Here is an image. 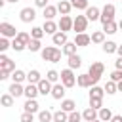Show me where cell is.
<instances>
[{"label":"cell","instance_id":"6da1fadb","mask_svg":"<svg viewBox=\"0 0 122 122\" xmlns=\"http://www.w3.org/2000/svg\"><path fill=\"white\" fill-rule=\"evenodd\" d=\"M61 50L59 48H55V46H46L42 51H40V55H42V59L44 61H50V63H59L61 61Z\"/></svg>","mask_w":122,"mask_h":122},{"label":"cell","instance_id":"7a4b0ae2","mask_svg":"<svg viewBox=\"0 0 122 122\" xmlns=\"http://www.w3.org/2000/svg\"><path fill=\"white\" fill-rule=\"evenodd\" d=\"M103 72H105V65H103L101 61H93V63L90 65V69H88V74L92 76V82H93V86H97V82L101 80Z\"/></svg>","mask_w":122,"mask_h":122},{"label":"cell","instance_id":"3957f363","mask_svg":"<svg viewBox=\"0 0 122 122\" xmlns=\"http://www.w3.org/2000/svg\"><path fill=\"white\" fill-rule=\"evenodd\" d=\"M114 13H116V8H114L112 4H105L103 10H101V19H99V21H101L103 25L114 21Z\"/></svg>","mask_w":122,"mask_h":122},{"label":"cell","instance_id":"277c9868","mask_svg":"<svg viewBox=\"0 0 122 122\" xmlns=\"http://www.w3.org/2000/svg\"><path fill=\"white\" fill-rule=\"evenodd\" d=\"M59 74H61V84H63L65 88H72V86L76 84V76H74L72 69H63Z\"/></svg>","mask_w":122,"mask_h":122},{"label":"cell","instance_id":"5b68a950","mask_svg":"<svg viewBox=\"0 0 122 122\" xmlns=\"http://www.w3.org/2000/svg\"><path fill=\"white\" fill-rule=\"evenodd\" d=\"M0 32H2V36L4 38H17V29L11 25V23H8V21H2L0 23Z\"/></svg>","mask_w":122,"mask_h":122},{"label":"cell","instance_id":"8992f818","mask_svg":"<svg viewBox=\"0 0 122 122\" xmlns=\"http://www.w3.org/2000/svg\"><path fill=\"white\" fill-rule=\"evenodd\" d=\"M86 29H88V17H86V15H76V17H74V27H72V30H74L76 34H82Z\"/></svg>","mask_w":122,"mask_h":122},{"label":"cell","instance_id":"52a82bcc","mask_svg":"<svg viewBox=\"0 0 122 122\" xmlns=\"http://www.w3.org/2000/svg\"><path fill=\"white\" fill-rule=\"evenodd\" d=\"M59 30L61 32H69L72 27H74V19H71V15H61V19H59Z\"/></svg>","mask_w":122,"mask_h":122},{"label":"cell","instance_id":"ba28073f","mask_svg":"<svg viewBox=\"0 0 122 122\" xmlns=\"http://www.w3.org/2000/svg\"><path fill=\"white\" fill-rule=\"evenodd\" d=\"M19 17H21L23 23H30V21L36 19V11H34V8H23L19 11Z\"/></svg>","mask_w":122,"mask_h":122},{"label":"cell","instance_id":"9c48e42d","mask_svg":"<svg viewBox=\"0 0 122 122\" xmlns=\"http://www.w3.org/2000/svg\"><path fill=\"white\" fill-rule=\"evenodd\" d=\"M0 71H8V72H13L15 71V63L8 57V55H0Z\"/></svg>","mask_w":122,"mask_h":122},{"label":"cell","instance_id":"30bf717a","mask_svg":"<svg viewBox=\"0 0 122 122\" xmlns=\"http://www.w3.org/2000/svg\"><path fill=\"white\" fill-rule=\"evenodd\" d=\"M36 86H38V92H40V95H48V93L51 95V90H53V86H51V82H50L48 78H42V80H40Z\"/></svg>","mask_w":122,"mask_h":122},{"label":"cell","instance_id":"8fae6325","mask_svg":"<svg viewBox=\"0 0 122 122\" xmlns=\"http://www.w3.org/2000/svg\"><path fill=\"white\" fill-rule=\"evenodd\" d=\"M74 44H76L78 48H86V46H90V44H92V36H90V34H86V32H82V34H76V38H74Z\"/></svg>","mask_w":122,"mask_h":122},{"label":"cell","instance_id":"7c38bea8","mask_svg":"<svg viewBox=\"0 0 122 122\" xmlns=\"http://www.w3.org/2000/svg\"><path fill=\"white\" fill-rule=\"evenodd\" d=\"M76 84L80 86V88H92L93 86V82H92V76L86 72V74H78L76 76Z\"/></svg>","mask_w":122,"mask_h":122},{"label":"cell","instance_id":"4fadbf2b","mask_svg":"<svg viewBox=\"0 0 122 122\" xmlns=\"http://www.w3.org/2000/svg\"><path fill=\"white\" fill-rule=\"evenodd\" d=\"M71 10H72V4H71L69 0H59V2H57V11H59L61 15H69Z\"/></svg>","mask_w":122,"mask_h":122},{"label":"cell","instance_id":"5bb4252c","mask_svg":"<svg viewBox=\"0 0 122 122\" xmlns=\"http://www.w3.org/2000/svg\"><path fill=\"white\" fill-rule=\"evenodd\" d=\"M84 15L88 17V21H97V19H101V11H99V8H95V6H90Z\"/></svg>","mask_w":122,"mask_h":122},{"label":"cell","instance_id":"9a60e30c","mask_svg":"<svg viewBox=\"0 0 122 122\" xmlns=\"http://www.w3.org/2000/svg\"><path fill=\"white\" fill-rule=\"evenodd\" d=\"M82 118H84L86 122H93V120H97V118H99V111H95V109L88 107V109L82 112Z\"/></svg>","mask_w":122,"mask_h":122},{"label":"cell","instance_id":"2e32d148","mask_svg":"<svg viewBox=\"0 0 122 122\" xmlns=\"http://www.w3.org/2000/svg\"><path fill=\"white\" fill-rule=\"evenodd\" d=\"M42 29H44L46 34H51V36H53L55 32H59V25H57L55 21H44V27H42Z\"/></svg>","mask_w":122,"mask_h":122},{"label":"cell","instance_id":"e0dca14e","mask_svg":"<svg viewBox=\"0 0 122 122\" xmlns=\"http://www.w3.org/2000/svg\"><path fill=\"white\" fill-rule=\"evenodd\" d=\"M51 42H53L55 46H61V48H63V46L69 42V40H67V32H61V30L55 32V34L51 36Z\"/></svg>","mask_w":122,"mask_h":122},{"label":"cell","instance_id":"ac0fdd59","mask_svg":"<svg viewBox=\"0 0 122 122\" xmlns=\"http://www.w3.org/2000/svg\"><path fill=\"white\" fill-rule=\"evenodd\" d=\"M38 93H40V92H38V86H36V84L25 86V97H27V99H36Z\"/></svg>","mask_w":122,"mask_h":122},{"label":"cell","instance_id":"d6986e66","mask_svg":"<svg viewBox=\"0 0 122 122\" xmlns=\"http://www.w3.org/2000/svg\"><path fill=\"white\" fill-rule=\"evenodd\" d=\"M51 97H53V99H63V97H65V86H63V84H53Z\"/></svg>","mask_w":122,"mask_h":122},{"label":"cell","instance_id":"ffe728a7","mask_svg":"<svg viewBox=\"0 0 122 122\" xmlns=\"http://www.w3.org/2000/svg\"><path fill=\"white\" fill-rule=\"evenodd\" d=\"M38 107H40V105H38V101H36V99H27V101H25V105H23L25 112H32V114L38 111Z\"/></svg>","mask_w":122,"mask_h":122},{"label":"cell","instance_id":"44dd1931","mask_svg":"<svg viewBox=\"0 0 122 122\" xmlns=\"http://www.w3.org/2000/svg\"><path fill=\"white\" fill-rule=\"evenodd\" d=\"M112 111L109 109V107H103V109H99V120L101 122H111L112 120Z\"/></svg>","mask_w":122,"mask_h":122},{"label":"cell","instance_id":"7402d4cb","mask_svg":"<svg viewBox=\"0 0 122 122\" xmlns=\"http://www.w3.org/2000/svg\"><path fill=\"white\" fill-rule=\"evenodd\" d=\"M55 15H57V6H48V8H44V21H53Z\"/></svg>","mask_w":122,"mask_h":122},{"label":"cell","instance_id":"603a6c76","mask_svg":"<svg viewBox=\"0 0 122 122\" xmlns=\"http://www.w3.org/2000/svg\"><path fill=\"white\" fill-rule=\"evenodd\" d=\"M67 63H69V69H72V71H74V69H80V65H82V57H80L78 53H74V55L69 57Z\"/></svg>","mask_w":122,"mask_h":122},{"label":"cell","instance_id":"cb8c5ba5","mask_svg":"<svg viewBox=\"0 0 122 122\" xmlns=\"http://www.w3.org/2000/svg\"><path fill=\"white\" fill-rule=\"evenodd\" d=\"M8 92H10V93H11L13 97H19V95H25V88H23L21 84H15V82H13V84H11L10 88H8Z\"/></svg>","mask_w":122,"mask_h":122},{"label":"cell","instance_id":"d4e9b609","mask_svg":"<svg viewBox=\"0 0 122 122\" xmlns=\"http://www.w3.org/2000/svg\"><path fill=\"white\" fill-rule=\"evenodd\" d=\"M76 48H78V46H76L74 42H67V44L61 48V51H63L67 57H71V55H74V53H76Z\"/></svg>","mask_w":122,"mask_h":122},{"label":"cell","instance_id":"484cf974","mask_svg":"<svg viewBox=\"0 0 122 122\" xmlns=\"http://www.w3.org/2000/svg\"><path fill=\"white\" fill-rule=\"evenodd\" d=\"M11 80H13L15 84H21L23 80H27V72H23L21 69H15V71L11 72Z\"/></svg>","mask_w":122,"mask_h":122},{"label":"cell","instance_id":"4316f807","mask_svg":"<svg viewBox=\"0 0 122 122\" xmlns=\"http://www.w3.org/2000/svg\"><path fill=\"white\" fill-rule=\"evenodd\" d=\"M27 80H29V84H38V82L42 80V76H40V72H38L36 69H32V71L27 72Z\"/></svg>","mask_w":122,"mask_h":122},{"label":"cell","instance_id":"83f0119b","mask_svg":"<svg viewBox=\"0 0 122 122\" xmlns=\"http://www.w3.org/2000/svg\"><path fill=\"white\" fill-rule=\"evenodd\" d=\"M61 111L72 112V111H76V103H74L72 99H63V101H61Z\"/></svg>","mask_w":122,"mask_h":122},{"label":"cell","instance_id":"f1b7e54d","mask_svg":"<svg viewBox=\"0 0 122 122\" xmlns=\"http://www.w3.org/2000/svg\"><path fill=\"white\" fill-rule=\"evenodd\" d=\"M101 50H103L105 53H114V51L118 50V44H116V42H112V40H107V42L101 46Z\"/></svg>","mask_w":122,"mask_h":122},{"label":"cell","instance_id":"f546056e","mask_svg":"<svg viewBox=\"0 0 122 122\" xmlns=\"http://www.w3.org/2000/svg\"><path fill=\"white\" fill-rule=\"evenodd\" d=\"M105 95V90L99 88V86H92V92H90V99H103Z\"/></svg>","mask_w":122,"mask_h":122},{"label":"cell","instance_id":"4dcf8cb0","mask_svg":"<svg viewBox=\"0 0 122 122\" xmlns=\"http://www.w3.org/2000/svg\"><path fill=\"white\" fill-rule=\"evenodd\" d=\"M38 120L40 122H53V112L48 111V109H44V111L38 112Z\"/></svg>","mask_w":122,"mask_h":122},{"label":"cell","instance_id":"1f68e13d","mask_svg":"<svg viewBox=\"0 0 122 122\" xmlns=\"http://www.w3.org/2000/svg\"><path fill=\"white\" fill-rule=\"evenodd\" d=\"M92 42L93 44H105V32L103 30H95V32H92Z\"/></svg>","mask_w":122,"mask_h":122},{"label":"cell","instance_id":"d6a6232c","mask_svg":"<svg viewBox=\"0 0 122 122\" xmlns=\"http://www.w3.org/2000/svg\"><path fill=\"white\" fill-rule=\"evenodd\" d=\"M103 90H105V93L112 95V93H116V92H118V84H116V82H112V80H107V84L103 86Z\"/></svg>","mask_w":122,"mask_h":122},{"label":"cell","instance_id":"836d02e7","mask_svg":"<svg viewBox=\"0 0 122 122\" xmlns=\"http://www.w3.org/2000/svg\"><path fill=\"white\" fill-rule=\"evenodd\" d=\"M53 122H69V112H65V111H55L53 112Z\"/></svg>","mask_w":122,"mask_h":122},{"label":"cell","instance_id":"e575fe53","mask_svg":"<svg viewBox=\"0 0 122 122\" xmlns=\"http://www.w3.org/2000/svg\"><path fill=\"white\" fill-rule=\"evenodd\" d=\"M116 30H118V23H116V21H111V23L103 25V32H105V34H114Z\"/></svg>","mask_w":122,"mask_h":122},{"label":"cell","instance_id":"d590c367","mask_svg":"<svg viewBox=\"0 0 122 122\" xmlns=\"http://www.w3.org/2000/svg\"><path fill=\"white\" fill-rule=\"evenodd\" d=\"M44 34H46V32H44L42 27H32V29H30V38H34V40H40Z\"/></svg>","mask_w":122,"mask_h":122},{"label":"cell","instance_id":"8d00e7d4","mask_svg":"<svg viewBox=\"0 0 122 122\" xmlns=\"http://www.w3.org/2000/svg\"><path fill=\"white\" fill-rule=\"evenodd\" d=\"M30 51H42L44 48H42V44H40V40H34V38H30V42H29V46H27Z\"/></svg>","mask_w":122,"mask_h":122},{"label":"cell","instance_id":"74e56055","mask_svg":"<svg viewBox=\"0 0 122 122\" xmlns=\"http://www.w3.org/2000/svg\"><path fill=\"white\" fill-rule=\"evenodd\" d=\"M13 99H15V97H13L11 93H4V95L0 97V103H2L4 107H11V105H13Z\"/></svg>","mask_w":122,"mask_h":122},{"label":"cell","instance_id":"f35d334b","mask_svg":"<svg viewBox=\"0 0 122 122\" xmlns=\"http://www.w3.org/2000/svg\"><path fill=\"white\" fill-rule=\"evenodd\" d=\"M71 4H72V8H76V10H88L90 6H88V0H71Z\"/></svg>","mask_w":122,"mask_h":122},{"label":"cell","instance_id":"ab89813d","mask_svg":"<svg viewBox=\"0 0 122 122\" xmlns=\"http://www.w3.org/2000/svg\"><path fill=\"white\" fill-rule=\"evenodd\" d=\"M17 40H19L21 44L29 46V42H30V34H29V32H25V30H21V32L17 34Z\"/></svg>","mask_w":122,"mask_h":122},{"label":"cell","instance_id":"60d3db41","mask_svg":"<svg viewBox=\"0 0 122 122\" xmlns=\"http://www.w3.org/2000/svg\"><path fill=\"white\" fill-rule=\"evenodd\" d=\"M46 78H48V80H50V82L53 84V82H57V80L61 78V74H59L57 71H53V69H51V71H48V74H46Z\"/></svg>","mask_w":122,"mask_h":122},{"label":"cell","instance_id":"b9f144b4","mask_svg":"<svg viewBox=\"0 0 122 122\" xmlns=\"http://www.w3.org/2000/svg\"><path fill=\"white\" fill-rule=\"evenodd\" d=\"M80 120H82V112H78V111L69 112V122H80Z\"/></svg>","mask_w":122,"mask_h":122},{"label":"cell","instance_id":"7bdbcfd3","mask_svg":"<svg viewBox=\"0 0 122 122\" xmlns=\"http://www.w3.org/2000/svg\"><path fill=\"white\" fill-rule=\"evenodd\" d=\"M90 107L95 109V111L103 109V99H90Z\"/></svg>","mask_w":122,"mask_h":122},{"label":"cell","instance_id":"ee69618b","mask_svg":"<svg viewBox=\"0 0 122 122\" xmlns=\"http://www.w3.org/2000/svg\"><path fill=\"white\" fill-rule=\"evenodd\" d=\"M111 80H112V82H116V84H118V82H120V80H122V71H118V69H114V71H112V72H111Z\"/></svg>","mask_w":122,"mask_h":122},{"label":"cell","instance_id":"f6af8a7d","mask_svg":"<svg viewBox=\"0 0 122 122\" xmlns=\"http://www.w3.org/2000/svg\"><path fill=\"white\" fill-rule=\"evenodd\" d=\"M11 48H13L15 51H23V50H25L27 46H25V44H21V42H19L17 38H13V42H11Z\"/></svg>","mask_w":122,"mask_h":122},{"label":"cell","instance_id":"bcb514c9","mask_svg":"<svg viewBox=\"0 0 122 122\" xmlns=\"http://www.w3.org/2000/svg\"><path fill=\"white\" fill-rule=\"evenodd\" d=\"M32 120H34V114H32V112H25V111H23V114H21L19 122H32Z\"/></svg>","mask_w":122,"mask_h":122},{"label":"cell","instance_id":"7dc6e473","mask_svg":"<svg viewBox=\"0 0 122 122\" xmlns=\"http://www.w3.org/2000/svg\"><path fill=\"white\" fill-rule=\"evenodd\" d=\"M8 48H11V44L8 42V38H4V36H2V38H0V51H6Z\"/></svg>","mask_w":122,"mask_h":122},{"label":"cell","instance_id":"c3c4849f","mask_svg":"<svg viewBox=\"0 0 122 122\" xmlns=\"http://www.w3.org/2000/svg\"><path fill=\"white\" fill-rule=\"evenodd\" d=\"M34 4H36L38 8H48V6H50L48 0H34Z\"/></svg>","mask_w":122,"mask_h":122},{"label":"cell","instance_id":"681fc988","mask_svg":"<svg viewBox=\"0 0 122 122\" xmlns=\"http://www.w3.org/2000/svg\"><path fill=\"white\" fill-rule=\"evenodd\" d=\"M10 74H11V72H8V71H0V80H6V78H10Z\"/></svg>","mask_w":122,"mask_h":122},{"label":"cell","instance_id":"f907efd6","mask_svg":"<svg viewBox=\"0 0 122 122\" xmlns=\"http://www.w3.org/2000/svg\"><path fill=\"white\" fill-rule=\"evenodd\" d=\"M114 67H116L118 71H122V57H118V59L114 61Z\"/></svg>","mask_w":122,"mask_h":122},{"label":"cell","instance_id":"816d5d0a","mask_svg":"<svg viewBox=\"0 0 122 122\" xmlns=\"http://www.w3.org/2000/svg\"><path fill=\"white\" fill-rule=\"evenodd\" d=\"M111 122H122V114H114Z\"/></svg>","mask_w":122,"mask_h":122},{"label":"cell","instance_id":"f5cc1de1","mask_svg":"<svg viewBox=\"0 0 122 122\" xmlns=\"http://www.w3.org/2000/svg\"><path fill=\"white\" fill-rule=\"evenodd\" d=\"M116 53H118V57H122V46H118V50H116Z\"/></svg>","mask_w":122,"mask_h":122},{"label":"cell","instance_id":"db71d44e","mask_svg":"<svg viewBox=\"0 0 122 122\" xmlns=\"http://www.w3.org/2000/svg\"><path fill=\"white\" fill-rule=\"evenodd\" d=\"M118 92H122V80L118 82Z\"/></svg>","mask_w":122,"mask_h":122},{"label":"cell","instance_id":"11a10c76","mask_svg":"<svg viewBox=\"0 0 122 122\" xmlns=\"http://www.w3.org/2000/svg\"><path fill=\"white\" fill-rule=\"evenodd\" d=\"M6 2H10V4H15V2H19V0H6Z\"/></svg>","mask_w":122,"mask_h":122},{"label":"cell","instance_id":"9f6ffc18","mask_svg":"<svg viewBox=\"0 0 122 122\" xmlns=\"http://www.w3.org/2000/svg\"><path fill=\"white\" fill-rule=\"evenodd\" d=\"M118 29H122V19H120V21H118Z\"/></svg>","mask_w":122,"mask_h":122},{"label":"cell","instance_id":"6f0895ef","mask_svg":"<svg viewBox=\"0 0 122 122\" xmlns=\"http://www.w3.org/2000/svg\"><path fill=\"white\" fill-rule=\"evenodd\" d=\"M93 122H101V120H99V118H97V120H93Z\"/></svg>","mask_w":122,"mask_h":122},{"label":"cell","instance_id":"680465c9","mask_svg":"<svg viewBox=\"0 0 122 122\" xmlns=\"http://www.w3.org/2000/svg\"><path fill=\"white\" fill-rule=\"evenodd\" d=\"M120 2H122V0H120Z\"/></svg>","mask_w":122,"mask_h":122}]
</instances>
